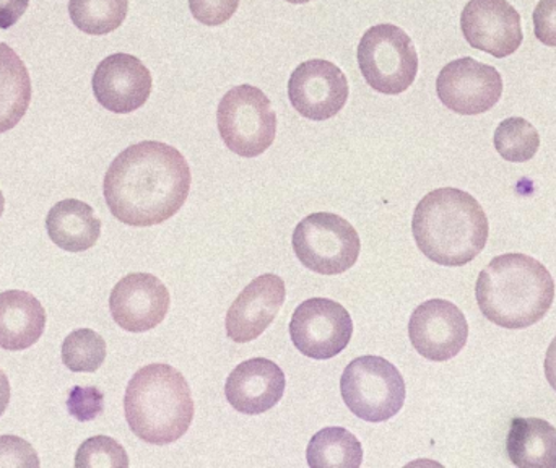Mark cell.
I'll return each instance as SVG.
<instances>
[{
	"instance_id": "6da1fadb",
	"label": "cell",
	"mask_w": 556,
	"mask_h": 468,
	"mask_svg": "<svg viewBox=\"0 0 556 468\" xmlns=\"http://www.w3.org/2000/svg\"><path fill=\"white\" fill-rule=\"evenodd\" d=\"M191 169L175 147L140 142L116 156L104 176L103 194L113 217L129 227L162 225L188 201Z\"/></svg>"
},
{
	"instance_id": "7a4b0ae2",
	"label": "cell",
	"mask_w": 556,
	"mask_h": 468,
	"mask_svg": "<svg viewBox=\"0 0 556 468\" xmlns=\"http://www.w3.org/2000/svg\"><path fill=\"white\" fill-rule=\"evenodd\" d=\"M480 313L503 329H528L541 322L555 300V280L531 255H498L477 278Z\"/></svg>"
},
{
	"instance_id": "3957f363",
	"label": "cell",
	"mask_w": 556,
	"mask_h": 468,
	"mask_svg": "<svg viewBox=\"0 0 556 468\" xmlns=\"http://www.w3.org/2000/svg\"><path fill=\"white\" fill-rule=\"evenodd\" d=\"M412 231L418 249L430 261L463 267L485 249L490 224L482 205L469 192L441 188L418 202Z\"/></svg>"
},
{
	"instance_id": "277c9868",
	"label": "cell",
	"mask_w": 556,
	"mask_h": 468,
	"mask_svg": "<svg viewBox=\"0 0 556 468\" xmlns=\"http://www.w3.org/2000/svg\"><path fill=\"white\" fill-rule=\"evenodd\" d=\"M124 412L130 430L139 440L153 446H166L188 433L195 407L185 376L173 366L153 363L143 366L130 379Z\"/></svg>"
},
{
	"instance_id": "5b68a950",
	"label": "cell",
	"mask_w": 556,
	"mask_h": 468,
	"mask_svg": "<svg viewBox=\"0 0 556 468\" xmlns=\"http://www.w3.org/2000/svg\"><path fill=\"white\" fill-rule=\"evenodd\" d=\"M340 391L349 410L369 423L391 420L407 395L401 371L388 359L372 355L359 356L346 366Z\"/></svg>"
},
{
	"instance_id": "8992f818",
	"label": "cell",
	"mask_w": 556,
	"mask_h": 468,
	"mask_svg": "<svg viewBox=\"0 0 556 468\" xmlns=\"http://www.w3.org/2000/svg\"><path fill=\"white\" fill-rule=\"evenodd\" d=\"M217 126L231 152L254 159L269 150L276 140L277 114L264 91L253 85H240L222 98Z\"/></svg>"
},
{
	"instance_id": "52a82bcc",
	"label": "cell",
	"mask_w": 556,
	"mask_h": 468,
	"mask_svg": "<svg viewBox=\"0 0 556 468\" xmlns=\"http://www.w3.org/2000/svg\"><path fill=\"white\" fill-rule=\"evenodd\" d=\"M356 58L363 77L379 93H404L417 78V49L407 33L391 23L371 26L359 41Z\"/></svg>"
},
{
	"instance_id": "ba28073f",
	"label": "cell",
	"mask_w": 556,
	"mask_h": 468,
	"mask_svg": "<svg viewBox=\"0 0 556 468\" xmlns=\"http://www.w3.org/2000/svg\"><path fill=\"white\" fill-rule=\"evenodd\" d=\"M293 251L298 261L320 275H340L359 257V236L340 215L317 212L294 228Z\"/></svg>"
},
{
	"instance_id": "9c48e42d",
	"label": "cell",
	"mask_w": 556,
	"mask_h": 468,
	"mask_svg": "<svg viewBox=\"0 0 556 468\" xmlns=\"http://www.w3.org/2000/svg\"><path fill=\"white\" fill-rule=\"evenodd\" d=\"M353 320L342 304L327 298H311L294 309L290 337L307 358L330 359L349 346Z\"/></svg>"
},
{
	"instance_id": "30bf717a",
	"label": "cell",
	"mask_w": 556,
	"mask_h": 468,
	"mask_svg": "<svg viewBox=\"0 0 556 468\" xmlns=\"http://www.w3.org/2000/svg\"><path fill=\"white\" fill-rule=\"evenodd\" d=\"M438 98L460 116H479L492 110L503 94V78L493 65L460 58L441 68Z\"/></svg>"
},
{
	"instance_id": "8fae6325",
	"label": "cell",
	"mask_w": 556,
	"mask_h": 468,
	"mask_svg": "<svg viewBox=\"0 0 556 468\" xmlns=\"http://www.w3.org/2000/svg\"><path fill=\"white\" fill-rule=\"evenodd\" d=\"M408 337L424 358L447 362L466 346L469 324L463 311L451 301L428 300L412 313Z\"/></svg>"
},
{
	"instance_id": "7c38bea8",
	"label": "cell",
	"mask_w": 556,
	"mask_h": 468,
	"mask_svg": "<svg viewBox=\"0 0 556 468\" xmlns=\"http://www.w3.org/2000/svg\"><path fill=\"white\" fill-rule=\"evenodd\" d=\"M345 74L332 62L311 59L294 68L288 81L291 106L311 121L337 116L349 100Z\"/></svg>"
},
{
	"instance_id": "4fadbf2b",
	"label": "cell",
	"mask_w": 556,
	"mask_h": 468,
	"mask_svg": "<svg viewBox=\"0 0 556 468\" xmlns=\"http://www.w3.org/2000/svg\"><path fill=\"white\" fill-rule=\"evenodd\" d=\"M460 28L473 49L496 59L515 54L525 41L521 15L508 0H469Z\"/></svg>"
},
{
	"instance_id": "5bb4252c",
	"label": "cell",
	"mask_w": 556,
	"mask_h": 468,
	"mask_svg": "<svg viewBox=\"0 0 556 468\" xmlns=\"http://www.w3.org/2000/svg\"><path fill=\"white\" fill-rule=\"evenodd\" d=\"M172 306L168 288L150 274H129L111 291L110 311L114 322L127 332L142 333L165 320Z\"/></svg>"
},
{
	"instance_id": "9a60e30c",
	"label": "cell",
	"mask_w": 556,
	"mask_h": 468,
	"mask_svg": "<svg viewBox=\"0 0 556 468\" xmlns=\"http://www.w3.org/2000/svg\"><path fill=\"white\" fill-rule=\"evenodd\" d=\"M93 93L104 110L129 114L149 101L153 80L147 65L136 55H108L93 74Z\"/></svg>"
},
{
	"instance_id": "2e32d148",
	"label": "cell",
	"mask_w": 556,
	"mask_h": 468,
	"mask_svg": "<svg viewBox=\"0 0 556 468\" xmlns=\"http://www.w3.org/2000/svg\"><path fill=\"white\" fill-rule=\"evenodd\" d=\"M287 296L285 281L278 275L264 274L251 281L227 313V336L233 342L248 343L266 332Z\"/></svg>"
},
{
	"instance_id": "e0dca14e",
	"label": "cell",
	"mask_w": 556,
	"mask_h": 468,
	"mask_svg": "<svg viewBox=\"0 0 556 468\" xmlns=\"http://www.w3.org/2000/svg\"><path fill=\"white\" fill-rule=\"evenodd\" d=\"M283 371L266 358L241 363L228 376L225 395L228 404L243 415H261L276 407L285 394Z\"/></svg>"
},
{
	"instance_id": "ac0fdd59",
	"label": "cell",
	"mask_w": 556,
	"mask_h": 468,
	"mask_svg": "<svg viewBox=\"0 0 556 468\" xmlns=\"http://www.w3.org/2000/svg\"><path fill=\"white\" fill-rule=\"evenodd\" d=\"M46 329V311L28 291L0 293V349L22 352L35 345Z\"/></svg>"
},
{
	"instance_id": "d6986e66",
	"label": "cell",
	"mask_w": 556,
	"mask_h": 468,
	"mask_svg": "<svg viewBox=\"0 0 556 468\" xmlns=\"http://www.w3.org/2000/svg\"><path fill=\"white\" fill-rule=\"evenodd\" d=\"M46 230L58 248L84 252L100 239L101 222L90 205L77 199H65L49 211Z\"/></svg>"
},
{
	"instance_id": "ffe728a7",
	"label": "cell",
	"mask_w": 556,
	"mask_h": 468,
	"mask_svg": "<svg viewBox=\"0 0 556 468\" xmlns=\"http://www.w3.org/2000/svg\"><path fill=\"white\" fill-rule=\"evenodd\" d=\"M506 453L519 468H556V428L542 418H515Z\"/></svg>"
},
{
	"instance_id": "44dd1931",
	"label": "cell",
	"mask_w": 556,
	"mask_h": 468,
	"mask_svg": "<svg viewBox=\"0 0 556 468\" xmlns=\"http://www.w3.org/2000/svg\"><path fill=\"white\" fill-rule=\"evenodd\" d=\"M31 78L22 58L0 42V134L12 130L31 103Z\"/></svg>"
},
{
	"instance_id": "7402d4cb",
	"label": "cell",
	"mask_w": 556,
	"mask_h": 468,
	"mask_svg": "<svg viewBox=\"0 0 556 468\" xmlns=\"http://www.w3.org/2000/svg\"><path fill=\"white\" fill-rule=\"evenodd\" d=\"M306 459L311 468H358L363 463L362 443L343 428H324L311 438Z\"/></svg>"
},
{
	"instance_id": "603a6c76",
	"label": "cell",
	"mask_w": 556,
	"mask_h": 468,
	"mask_svg": "<svg viewBox=\"0 0 556 468\" xmlns=\"http://www.w3.org/2000/svg\"><path fill=\"white\" fill-rule=\"evenodd\" d=\"M129 12V0H68L72 23L87 35L116 31Z\"/></svg>"
},
{
	"instance_id": "cb8c5ba5",
	"label": "cell",
	"mask_w": 556,
	"mask_h": 468,
	"mask_svg": "<svg viewBox=\"0 0 556 468\" xmlns=\"http://www.w3.org/2000/svg\"><path fill=\"white\" fill-rule=\"evenodd\" d=\"M493 143L496 152L506 162L526 163L538 155L541 136L525 117H508L496 127Z\"/></svg>"
},
{
	"instance_id": "d4e9b609",
	"label": "cell",
	"mask_w": 556,
	"mask_h": 468,
	"mask_svg": "<svg viewBox=\"0 0 556 468\" xmlns=\"http://www.w3.org/2000/svg\"><path fill=\"white\" fill-rule=\"evenodd\" d=\"M106 342L91 329L68 333L62 343V362L72 372H94L106 359Z\"/></svg>"
},
{
	"instance_id": "484cf974",
	"label": "cell",
	"mask_w": 556,
	"mask_h": 468,
	"mask_svg": "<svg viewBox=\"0 0 556 468\" xmlns=\"http://www.w3.org/2000/svg\"><path fill=\"white\" fill-rule=\"evenodd\" d=\"M78 468L129 467L126 450L110 437H93L78 447L75 456Z\"/></svg>"
},
{
	"instance_id": "4316f807",
	"label": "cell",
	"mask_w": 556,
	"mask_h": 468,
	"mask_svg": "<svg viewBox=\"0 0 556 468\" xmlns=\"http://www.w3.org/2000/svg\"><path fill=\"white\" fill-rule=\"evenodd\" d=\"M67 410L75 420L81 421V423L93 421L94 418L103 414V392L94 388V385H88V388L75 385V388H72L71 392H68Z\"/></svg>"
},
{
	"instance_id": "83f0119b",
	"label": "cell",
	"mask_w": 556,
	"mask_h": 468,
	"mask_svg": "<svg viewBox=\"0 0 556 468\" xmlns=\"http://www.w3.org/2000/svg\"><path fill=\"white\" fill-rule=\"evenodd\" d=\"M0 467L3 468H38L39 457L35 447L18 437H0Z\"/></svg>"
},
{
	"instance_id": "f1b7e54d",
	"label": "cell",
	"mask_w": 556,
	"mask_h": 468,
	"mask_svg": "<svg viewBox=\"0 0 556 468\" xmlns=\"http://www.w3.org/2000/svg\"><path fill=\"white\" fill-rule=\"evenodd\" d=\"M240 0H189L192 16L205 26H220L237 13Z\"/></svg>"
},
{
	"instance_id": "f546056e",
	"label": "cell",
	"mask_w": 556,
	"mask_h": 468,
	"mask_svg": "<svg viewBox=\"0 0 556 468\" xmlns=\"http://www.w3.org/2000/svg\"><path fill=\"white\" fill-rule=\"evenodd\" d=\"M535 38L556 48V0H541L534 10Z\"/></svg>"
},
{
	"instance_id": "4dcf8cb0",
	"label": "cell",
	"mask_w": 556,
	"mask_h": 468,
	"mask_svg": "<svg viewBox=\"0 0 556 468\" xmlns=\"http://www.w3.org/2000/svg\"><path fill=\"white\" fill-rule=\"evenodd\" d=\"M29 0H0V29H9L25 15Z\"/></svg>"
},
{
	"instance_id": "1f68e13d",
	"label": "cell",
	"mask_w": 556,
	"mask_h": 468,
	"mask_svg": "<svg viewBox=\"0 0 556 468\" xmlns=\"http://www.w3.org/2000/svg\"><path fill=\"white\" fill-rule=\"evenodd\" d=\"M545 378H547L548 384L556 392V337L554 342L548 346L547 355H545Z\"/></svg>"
},
{
	"instance_id": "d6a6232c",
	"label": "cell",
	"mask_w": 556,
	"mask_h": 468,
	"mask_svg": "<svg viewBox=\"0 0 556 468\" xmlns=\"http://www.w3.org/2000/svg\"><path fill=\"white\" fill-rule=\"evenodd\" d=\"M10 404V382L5 372L0 369V417L5 414Z\"/></svg>"
},
{
	"instance_id": "836d02e7",
	"label": "cell",
	"mask_w": 556,
	"mask_h": 468,
	"mask_svg": "<svg viewBox=\"0 0 556 468\" xmlns=\"http://www.w3.org/2000/svg\"><path fill=\"white\" fill-rule=\"evenodd\" d=\"M3 211H5V198H3L2 191H0V218H2Z\"/></svg>"
},
{
	"instance_id": "e575fe53",
	"label": "cell",
	"mask_w": 556,
	"mask_h": 468,
	"mask_svg": "<svg viewBox=\"0 0 556 468\" xmlns=\"http://www.w3.org/2000/svg\"><path fill=\"white\" fill-rule=\"evenodd\" d=\"M287 2L294 3V5H298V3H307L311 2V0H287Z\"/></svg>"
}]
</instances>
